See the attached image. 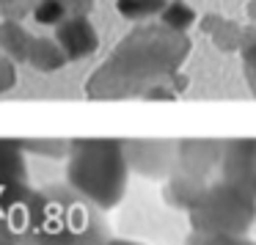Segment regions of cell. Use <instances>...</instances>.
I'll use <instances>...</instances> for the list:
<instances>
[{
    "label": "cell",
    "mask_w": 256,
    "mask_h": 245,
    "mask_svg": "<svg viewBox=\"0 0 256 245\" xmlns=\"http://www.w3.org/2000/svg\"><path fill=\"white\" fill-rule=\"evenodd\" d=\"M190 42L176 30L140 28L116 47L113 58L88 80V96H130L157 78H168L188 56Z\"/></svg>",
    "instance_id": "obj_1"
},
{
    "label": "cell",
    "mask_w": 256,
    "mask_h": 245,
    "mask_svg": "<svg viewBox=\"0 0 256 245\" xmlns=\"http://www.w3.org/2000/svg\"><path fill=\"white\" fill-rule=\"evenodd\" d=\"M130 176V162L124 154V140L88 138L69 140L66 184L80 193L96 210H113L124 198Z\"/></svg>",
    "instance_id": "obj_2"
},
{
    "label": "cell",
    "mask_w": 256,
    "mask_h": 245,
    "mask_svg": "<svg viewBox=\"0 0 256 245\" xmlns=\"http://www.w3.org/2000/svg\"><path fill=\"white\" fill-rule=\"evenodd\" d=\"M39 193L42 210L28 245H105L110 240L102 210L69 184H47Z\"/></svg>",
    "instance_id": "obj_3"
},
{
    "label": "cell",
    "mask_w": 256,
    "mask_h": 245,
    "mask_svg": "<svg viewBox=\"0 0 256 245\" xmlns=\"http://www.w3.org/2000/svg\"><path fill=\"white\" fill-rule=\"evenodd\" d=\"M256 218V198L232 182H218L204 188L201 198L190 210L193 232L204 234H232L242 237Z\"/></svg>",
    "instance_id": "obj_4"
},
{
    "label": "cell",
    "mask_w": 256,
    "mask_h": 245,
    "mask_svg": "<svg viewBox=\"0 0 256 245\" xmlns=\"http://www.w3.org/2000/svg\"><path fill=\"white\" fill-rule=\"evenodd\" d=\"M179 146L162 140H124V154L132 171L144 176H168L176 166Z\"/></svg>",
    "instance_id": "obj_5"
},
{
    "label": "cell",
    "mask_w": 256,
    "mask_h": 245,
    "mask_svg": "<svg viewBox=\"0 0 256 245\" xmlns=\"http://www.w3.org/2000/svg\"><path fill=\"white\" fill-rule=\"evenodd\" d=\"M223 182L256 198V140H234L223 152Z\"/></svg>",
    "instance_id": "obj_6"
},
{
    "label": "cell",
    "mask_w": 256,
    "mask_h": 245,
    "mask_svg": "<svg viewBox=\"0 0 256 245\" xmlns=\"http://www.w3.org/2000/svg\"><path fill=\"white\" fill-rule=\"evenodd\" d=\"M56 42L61 44L64 56H66L69 61L88 58L91 52H96V47H100V36H96L91 20L88 17H72V14L56 28Z\"/></svg>",
    "instance_id": "obj_7"
},
{
    "label": "cell",
    "mask_w": 256,
    "mask_h": 245,
    "mask_svg": "<svg viewBox=\"0 0 256 245\" xmlns=\"http://www.w3.org/2000/svg\"><path fill=\"white\" fill-rule=\"evenodd\" d=\"M30 44H34V34L22 22H14V20L0 22V52L6 58H12L14 64H28Z\"/></svg>",
    "instance_id": "obj_8"
},
{
    "label": "cell",
    "mask_w": 256,
    "mask_h": 245,
    "mask_svg": "<svg viewBox=\"0 0 256 245\" xmlns=\"http://www.w3.org/2000/svg\"><path fill=\"white\" fill-rule=\"evenodd\" d=\"M28 64L36 69V72H58L69 64V58L64 56L61 44L56 39H44V36H34V44H30V56H28Z\"/></svg>",
    "instance_id": "obj_9"
},
{
    "label": "cell",
    "mask_w": 256,
    "mask_h": 245,
    "mask_svg": "<svg viewBox=\"0 0 256 245\" xmlns=\"http://www.w3.org/2000/svg\"><path fill=\"white\" fill-rule=\"evenodd\" d=\"M12 182H25L22 149L17 140H0V188Z\"/></svg>",
    "instance_id": "obj_10"
},
{
    "label": "cell",
    "mask_w": 256,
    "mask_h": 245,
    "mask_svg": "<svg viewBox=\"0 0 256 245\" xmlns=\"http://www.w3.org/2000/svg\"><path fill=\"white\" fill-rule=\"evenodd\" d=\"M168 0H116V12L124 20H149L154 14H162Z\"/></svg>",
    "instance_id": "obj_11"
},
{
    "label": "cell",
    "mask_w": 256,
    "mask_h": 245,
    "mask_svg": "<svg viewBox=\"0 0 256 245\" xmlns=\"http://www.w3.org/2000/svg\"><path fill=\"white\" fill-rule=\"evenodd\" d=\"M34 20L44 28H58L64 20L69 17L66 6H64L61 0H34Z\"/></svg>",
    "instance_id": "obj_12"
},
{
    "label": "cell",
    "mask_w": 256,
    "mask_h": 245,
    "mask_svg": "<svg viewBox=\"0 0 256 245\" xmlns=\"http://www.w3.org/2000/svg\"><path fill=\"white\" fill-rule=\"evenodd\" d=\"M160 20H162V25H166L168 30H176V34H184V30H188L190 25H193L196 14H193V8H188V6H184L182 0H174V3H168V6L162 8Z\"/></svg>",
    "instance_id": "obj_13"
},
{
    "label": "cell",
    "mask_w": 256,
    "mask_h": 245,
    "mask_svg": "<svg viewBox=\"0 0 256 245\" xmlns=\"http://www.w3.org/2000/svg\"><path fill=\"white\" fill-rule=\"evenodd\" d=\"M20 149L22 152H30V154H42V157H52V160H58V157H66L69 154V140H61V138H47V140H17Z\"/></svg>",
    "instance_id": "obj_14"
},
{
    "label": "cell",
    "mask_w": 256,
    "mask_h": 245,
    "mask_svg": "<svg viewBox=\"0 0 256 245\" xmlns=\"http://www.w3.org/2000/svg\"><path fill=\"white\" fill-rule=\"evenodd\" d=\"M188 245H256L254 240L245 237H232V234H204V232H193L188 240Z\"/></svg>",
    "instance_id": "obj_15"
},
{
    "label": "cell",
    "mask_w": 256,
    "mask_h": 245,
    "mask_svg": "<svg viewBox=\"0 0 256 245\" xmlns=\"http://www.w3.org/2000/svg\"><path fill=\"white\" fill-rule=\"evenodd\" d=\"M34 12V0H0V17L22 22L28 14Z\"/></svg>",
    "instance_id": "obj_16"
},
{
    "label": "cell",
    "mask_w": 256,
    "mask_h": 245,
    "mask_svg": "<svg viewBox=\"0 0 256 245\" xmlns=\"http://www.w3.org/2000/svg\"><path fill=\"white\" fill-rule=\"evenodd\" d=\"M14 80H17V74H14V61L0 52V94L12 88Z\"/></svg>",
    "instance_id": "obj_17"
},
{
    "label": "cell",
    "mask_w": 256,
    "mask_h": 245,
    "mask_svg": "<svg viewBox=\"0 0 256 245\" xmlns=\"http://www.w3.org/2000/svg\"><path fill=\"white\" fill-rule=\"evenodd\" d=\"M61 3L66 6V12L72 17H86L91 12V6H94V0H61Z\"/></svg>",
    "instance_id": "obj_18"
},
{
    "label": "cell",
    "mask_w": 256,
    "mask_h": 245,
    "mask_svg": "<svg viewBox=\"0 0 256 245\" xmlns=\"http://www.w3.org/2000/svg\"><path fill=\"white\" fill-rule=\"evenodd\" d=\"M105 245H144V242H132V240H108V242Z\"/></svg>",
    "instance_id": "obj_19"
},
{
    "label": "cell",
    "mask_w": 256,
    "mask_h": 245,
    "mask_svg": "<svg viewBox=\"0 0 256 245\" xmlns=\"http://www.w3.org/2000/svg\"><path fill=\"white\" fill-rule=\"evenodd\" d=\"M248 12H250V17L256 20V0H254V3H250V8H248Z\"/></svg>",
    "instance_id": "obj_20"
},
{
    "label": "cell",
    "mask_w": 256,
    "mask_h": 245,
    "mask_svg": "<svg viewBox=\"0 0 256 245\" xmlns=\"http://www.w3.org/2000/svg\"><path fill=\"white\" fill-rule=\"evenodd\" d=\"M0 245H14V242H8V240H3V237H0Z\"/></svg>",
    "instance_id": "obj_21"
}]
</instances>
